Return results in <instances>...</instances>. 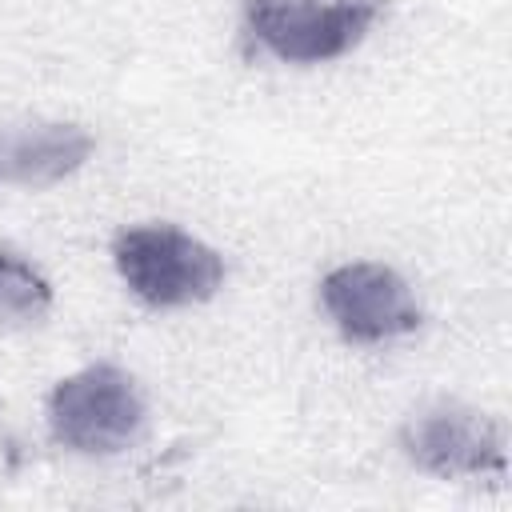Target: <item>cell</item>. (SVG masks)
I'll return each mask as SVG.
<instances>
[{
    "mask_svg": "<svg viewBox=\"0 0 512 512\" xmlns=\"http://www.w3.org/2000/svg\"><path fill=\"white\" fill-rule=\"evenodd\" d=\"M400 452L408 464H416L428 476L456 480V476H504L508 472V448H504V428L464 404V400H432L416 408L400 424Z\"/></svg>",
    "mask_w": 512,
    "mask_h": 512,
    "instance_id": "cell-4",
    "label": "cell"
},
{
    "mask_svg": "<svg viewBox=\"0 0 512 512\" xmlns=\"http://www.w3.org/2000/svg\"><path fill=\"white\" fill-rule=\"evenodd\" d=\"M388 0H244L248 40L280 64H328L364 44Z\"/></svg>",
    "mask_w": 512,
    "mask_h": 512,
    "instance_id": "cell-3",
    "label": "cell"
},
{
    "mask_svg": "<svg viewBox=\"0 0 512 512\" xmlns=\"http://www.w3.org/2000/svg\"><path fill=\"white\" fill-rule=\"evenodd\" d=\"M320 308L348 344H388L420 328L424 312L408 280L380 260H348L324 272Z\"/></svg>",
    "mask_w": 512,
    "mask_h": 512,
    "instance_id": "cell-5",
    "label": "cell"
},
{
    "mask_svg": "<svg viewBox=\"0 0 512 512\" xmlns=\"http://www.w3.org/2000/svg\"><path fill=\"white\" fill-rule=\"evenodd\" d=\"M112 264L124 288L148 308L204 304L224 288V256L180 224H132L112 240Z\"/></svg>",
    "mask_w": 512,
    "mask_h": 512,
    "instance_id": "cell-1",
    "label": "cell"
},
{
    "mask_svg": "<svg viewBox=\"0 0 512 512\" xmlns=\"http://www.w3.org/2000/svg\"><path fill=\"white\" fill-rule=\"evenodd\" d=\"M52 308V284L28 260L0 252V320H40Z\"/></svg>",
    "mask_w": 512,
    "mask_h": 512,
    "instance_id": "cell-7",
    "label": "cell"
},
{
    "mask_svg": "<svg viewBox=\"0 0 512 512\" xmlns=\"http://www.w3.org/2000/svg\"><path fill=\"white\" fill-rule=\"evenodd\" d=\"M96 140L72 120H24L0 128V180L16 188H52L80 172Z\"/></svg>",
    "mask_w": 512,
    "mask_h": 512,
    "instance_id": "cell-6",
    "label": "cell"
},
{
    "mask_svg": "<svg viewBox=\"0 0 512 512\" xmlns=\"http://www.w3.org/2000/svg\"><path fill=\"white\" fill-rule=\"evenodd\" d=\"M148 408L128 368L112 360L84 364L48 392V432L80 456H112L144 432Z\"/></svg>",
    "mask_w": 512,
    "mask_h": 512,
    "instance_id": "cell-2",
    "label": "cell"
}]
</instances>
